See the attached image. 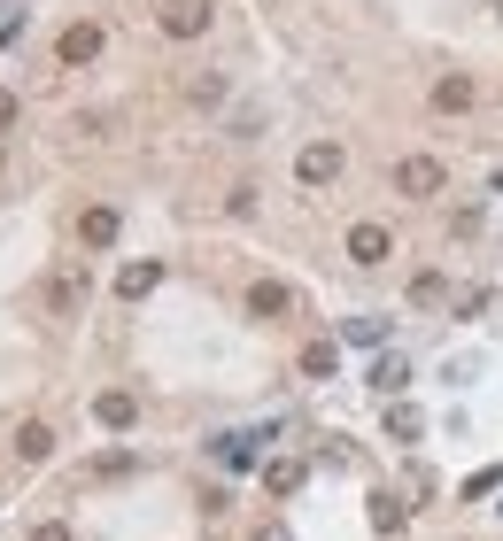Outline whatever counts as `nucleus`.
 Listing matches in <instances>:
<instances>
[{
  "instance_id": "f257e3e1",
  "label": "nucleus",
  "mask_w": 503,
  "mask_h": 541,
  "mask_svg": "<svg viewBox=\"0 0 503 541\" xmlns=\"http://www.w3.org/2000/svg\"><path fill=\"white\" fill-rule=\"evenodd\" d=\"M155 24H163V39H202V31L217 24V0H163Z\"/></svg>"
},
{
  "instance_id": "f03ea898",
  "label": "nucleus",
  "mask_w": 503,
  "mask_h": 541,
  "mask_svg": "<svg viewBox=\"0 0 503 541\" xmlns=\"http://www.w3.org/2000/svg\"><path fill=\"white\" fill-rule=\"evenodd\" d=\"M341 171H349V155H341V140H310V147L295 155V178H302V186H333Z\"/></svg>"
},
{
  "instance_id": "7ed1b4c3",
  "label": "nucleus",
  "mask_w": 503,
  "mask_h": 541,
  "mask_svg": "<svg viewBox=\"0 0 503 541\" xmlns=\"http://www.w3.org/2000/svg\"><path fill=\"white\" fill-rule=\"evenodd\" d=\"M395 194L434 201V194H442V163H434V155H403V163H395Z\"/></svg>"
},
{
  "instance_id": "20e7f679",
  "label": "nucleus",
  "mask_w": 503,
  "mask_h": 541,
  "mask_svg": "<svg viewBox=\"0 0 503 541\" xmlns=\"http://www.w3.org/2000/svg\"><path fill=\"white\" fill-rule=\"evenodd\" d=\"M93 55H101V24H62V39H55V62H62V70H86Z\"/></svg>"
},
{
  "instance_id": "39448f33",
  "label": "nucleus",
  "mask_w": 503,
  "mask_h": 541,
  "mask_svg": "<svg viewBox=\"0 0 503 541\" xmlns=\"http://www.w3.org/2000/svg\"><path fill=\"white\" fill-rule=\"evenodd\" d=\"M387 256H395L387 225H349V263H356V271H380Z\"/></svg>"
},
{
  "instance_id": "423d86ee",
  "label": "nucleus",
  "mask_w": 503,
  "mask_h": 541,
  "mask_svg": "<svg viewBox=\"0 0 503 541\" xmlns=\"http://www.w3.org/2000/svg\"><path fill=\"white\" fill-rule=\"evenodd\" d=\"M78 302H86V271L70 263V271L47 279V317H78Z\"/></svg>"
},
{
  "instance_id": "0eeeda50",
  "label": "nucleus",
  "mask_w": 503,
  "mask_h": 541,
  "mask_svg": "<svg viewBox=\"0 0 503 541\" xmlns=\"http://www.w3.org/2000/svg\"><path fill=\"white\" fill-rule=\"evenodd\" d=\"M473 101H480V86L465 78V70H442V78H434V109H442V116L473 109Z\"/></svg>"
},
{
  "instance_id": "6e6552de",
  "label": "nucleus",
  "mask_w": 503,
  "mask_h": 541,
  "mask_svg": "<svg viewBox=\"0 0 503 541\" xmlns=\"http://www.w3.org/2000/svg\"><path fill=\"white\" fill-rule=\"evenodd\" d=\"M78 248H117V209L109 201H93L86 217H78Z\"/></svg>"
},
{
  "instance_id": "1a4fd4ad",
  "label": "nucleus",
  "mask_w": 503,
  "mask_h": 541,
  "mask_svg": "<svg viewBox=\"0 0 503 541\" xmlns=\"http://www.w3.org/2000/svg\"><path fill=\"white\" fill-rule=\"evenodd\" d=\"M93 418H101L109 433H124L132 418H140V395H124V387H109V395H93Z\"/></svg>"
},
{
  "instance_id": "9d476101",
  "label": "nucleus",
  "mask_w": 503,
  "mask_h": 541,
  "mask_svg": "<svg viewBox=\"0 0 503 541\" xmlns=\"http://www.w3.org/2000/svg\"><path fill=\"white\" fill-rule=\"evenodd\" d=\"M47 456H55V426L24 418V426H16V464H47Z\"/></svg>"
},
{
  "instance_id": "9b49d317",
  "label": "nucleus",
  "mask_w": 503,
  "mask_h": 541,
  "mask_svg": "<svg viewBox=\"0 0 503 541\" xmlns=\"http://www.w3.org/2000/svg\"><path fill=\"white\" fill-rule=\"evenodd\" d=\"M248 310H256V317H287V310H295V294H287L279 279H256V286H248Z\"/></svg>"
},
{
  "instance_id": "f8f14e48",
  "label": "nucleus",
  "mask_w": 503,
  "mask_h": 541,
  "mask_svg": "<svg viewBox=\"0 0 503 541\" xmlns=\"http://www.w3.org/2000/svg\"><path fill=\"white\" fill-rule=\"evenodd\" d=\"M155 279H163V263H124V279H117V294H124V302H140V294H148Z\"/></svg>"
},
{
  "instance_id": "ddd939ff",
  "label": "nucleus",
  "mask_w": 503,
  "mask_h": 541,
  "mask_svg": "<svg viewBox=\"0 0 503 541\" xmlns=\"http://www.w3.org/2000/svg\"><path fill=\"white\" fill-rule=\"evenodd\" d=\"M302 371H310V379H333V371H341V348H333V341H310V348H302Z\"/></svg>"
},
{
  "instance_id": "4468645a",
  "label": "nucleus",
  "mask_w": 503,
  "mask_h": 541,
  "mask_svg": "<svg viewBox=\"0 0 503 541\" xmlns=\"http://www.w3.org/2000/svg\"><path fill=\"white\" fill-rule=\"evenodd\" d=\"M372 526H380V534H395V526H403V503H395V495H372Z\"/></svg>"
},
{
  "instance_id": "2eb2a0df",
  "label": "nucleus",
  "mask_w": 503,
  "mask_h": 541,
  "mask_svg": "<svg viewBox=\"0 0 503 541\" xmlns=\"http://www.w3.org/2000/svg\"><path fill=\"white\" fill-rule=\"evenodd\" d=\"M264 480H271V495H295V487H302V464H271Z\"/></svg>"
},
{
  "instance_id": "dca6fc26",
  "label": "nucleus",
  "mask_w": 503,
  "mask_h": 541,
  "mask_svg": "<svg viewBox=\"0 0 503 541\" xmlns=\"http://www.w3.org/2000/svg\"><path fill=\"white\" fill-rule=\"evenodd\" d=\"M31 541H78V534H70L62 518H47V526H31Z\"/></svg>"
},
{
  "instance_id": "f3484780",
  "label": "nucleus",
  "mask_w": 503,
  "mask_h": 541,
  "mask_svg": "<svg viewBox=\"0 0 503 541\" xmlns=\"http://www.w3.org/2000/svg\"><path fill=\"white\" fill-rule=\"evenodd\" d=\"M16 109H24V101H16V93H0V132L16 124Z\"/></svg>"
}]
</instances>
